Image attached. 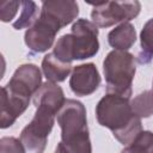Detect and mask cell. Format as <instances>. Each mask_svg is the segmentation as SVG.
I'll return each mask as SVG.
<instances>
[{"label": "cell", "instance_id": "1", "mask_svg": "<svg viewBox=\"0 0 153 153\" xmlns=\"http://www.w3.org/2000/svg\"><path fill=\"white\" fill-rule=\"evenodd\" d=\"M129 99L120 94L105 93L94 109L97 122L126 146L142 131L141 118L133 111Z\"/></svg>", "mask_w": 153, "mask_h": 153}, {"label": "cell", "instance_id": "2", "mask_svg": "<svg viewBox=\"0 0 153 153\" xmlns=\"http://www.w3.org/2000/svg\"><path fill=\"white\" fill-rule=\"evenodd\" d=\"M61 128V141L55 151L60 153H92L86 108L76 99H66L56 115Z\"/></svg>", "mask_w": 153, "mask_h": 153}, {"label": "cell", "instance_id": "3", "mask_svg": "<svg viewBox=\"0 0 153 153\" xmlns=\"http://www.w3.org/2000/svg\"><path fill=\"white\" fill-rule=\"evenodd\" d=\"M103 73L106 81V93L130 98L136 73V59L131 53L124 50L109 51L103 61Z\"/></svg>", "mask_w": 153, "mask_h": 153}, {"label": "cell", "instance_id": "4", "mask_svg": "<svg viewBox=\"0 0 153 153\" xmlns=\"http://www.w3.org/2000/svg\"><path fill=\"white\" fill-rule=\"evenodd\" d=\"M57 112L48 106L39 105L36 108L32 120L20 131V141L26 153H43L47 146L48 136L55 124Z\"/></svg>", "mask_w": 153, "mask_h": 153}, {"label": "cell", "instance_id": "5", "mask_svg": "<svg viewBox=\"0 0 153 153\" xmlns=\"http://www.w3.org/2000/svg\"><path fill=\"white\" fill-rule=\"evenodd\" d=\"M91 19L98 27H110L115 24L127 23L136 18L141 11V2L134 1H104L91 4Z\"/></svg>", "mask_w": 153, "mask_h": 153}, {"label": "cell", "instance_id": "6", "mask_svg": "<svg viewBox=\"0 0 153 153\" xmlns=\"http://www.w3.org/2000/svg\"><path fill=\"white\" fill-rule=\"evenodd\" d=\"M98 26L85 18L76 19L71 29L69 42L73 60H86L99 51Z\"/></svg>", "mask_w": 153, "mask_h": 153}, {"label": "cell", "instance_id": "7", "mask_svg": "<svg viewBox=\"0 0 153 153\" xmlns=\"http://www.w3.org/2000/svg\"><path fill=\"white\" fill-rule=\"evenodd\" d=\"M42 84V73L38 66L23 63L14 71L8 82L2 87L8 93L30 102L31 97L35 96Z\"/></svg>", "mask_w": 153, "mask_h": 153}, {"label": "cell", "instance_id": "8", "mask_svg": "<svg viewBox=\"0 0 153 153\" xmlns=\"http://www.w3.org/2000/svg\"><path fill=\"white\" fill-rule=\"evenodd\" d=\"M60 30L48 19L39 16L35 24L26 29L24 33V42L29 50L33 54L45 53L55 42L56 33Z\"/></svg>", "mask_w": 153, "mask_h": 153}, {"label": "cell", "instance_id": "9", "mask_svg": "<svg viewBox=\"0 0 153 153\" xmlns=\"http://www.w3.org/2000/svg\"><path fill=\"white\" fill-rule=\"evenodd\" d=\"M102 81L94 63H82L73 68L69 78V87L78 97H86L97 91Z\"/></svg>", "mask_w": 153, "mask_h": 153}, {"label": "cell", "instance_id": "10", "mask_svg": "<svg viewBox=\"0 0 153 153\" xmlns=\"http://www.w3.org/2000/svg\"><path fill=\"white\" fill-rule=\"evenodd\" d=\"M39 16L44 17L61 30L76 19L79 16V5L73 0L43 1Z\"/></svg>", "mask_w": 153, "mask_h": 153}, {"label": "cell", "instance_id": "11", "mask_svg": "<svg viewBox=\"0 0 153 153\" xmlns=\"http://www.w3.org/2000/svg\"><path fill=\"white\" fill-rule=\"evenodd\" d=\"M30 102L18 98L11 93H8L4 87L1 88V118L0 127L1 129H6L16 122V120L24 114L27 109Z\"/></svg>", "mask_w": 153, "mask_h": 153}, {"label": "cell", "instance_id": "12", "mask_svg": "<svg viewBox=\"0 0 153 153\" xmlns=\"http://www.w3.org/2000/svg\"><path fill=\"white\" fill-rule=\"evenodd\" d=\"M32 102L36 108L39 105H44L59 112L63 106L66 98L61 86H59L55 82L45 81L32 97Z\"/></svg>", "mask_w": 153, "mask_h": 153}, {"label": "cell", "instance_id": "13", "mask_svg": "<svg viewBox=\"0 0 153 153\" xmlns=\"http://www.w3.org/2000/svg\"><path fill=\"white\" fill-rule=\"evenodd\" d=\"M72 63L63 62L53 53H48L42 60V72L50 82H62L72 72Z\"/></svg>", "mask_w": 153, "mask_h": 153}, {"label": "cell", "instance_id": "14", "mask_svg": "<svg viewBox=\"0 0 153 153\" xmlns=\"http://www.w3.org/2000/svg\"><path fill=\"white\" fill-rule=\"evenodd\" d=\"M136 41V31L131 23H122L108 33V43L114 50L128 51Z\"/></svg>", "mask_w": 153, "mask_h": 153}, {"label": "cell", "instance_id": "15", "mask_svg": "<svg viewBox=\"0 0 153 153\" xmlns=\"http://www.w3.org/2000/svg\"><path fill=\"white\" fill-rule=\"evenodd\" d=\"M140 47L139 63L146 65L153 60V17L147 20L140 32Z\"/></svg>", "mask_w": 153, "mask_h": 153}, {"label": "cell", "instance_id": "16", "mask_svg": "<svg viewBox=\"0 0 153 153\" xmlns=\"http://www.w3.org/2000/svg\"><path fill=\"white\" fill-rule=\"evenodd\" d=\"M38 7L36 2L29 0V1H22V12L18 17V19L12 24L16 30H22L25 27H31L37 18L39 17L38 14Z\"/></svg>", "mask_w": 153, "mask_h": 153}, {"label": "cell", "instance_id": "17", "mask_svg": "<svg viewBox=\"0 0 153 153\" xmlns=\"http://www.w3.org/2000/svg\"><path fill=\"white\" fill-rule=\"evenodd\" d=\"M135 115L140 118H148L153 115V91H143L130 100Z\"/></svg>", "mask_w": 153, "mask_h": 153}, {"label": "cell", "instance_id": "18", "mask_svg": "<svg viewBox=\"0 0 153 153\" xmlns=\"http://www.w3.org/2000/svg\"><path fill=\"white\" fill-rule=\"evenodd\" d=\"M121 153H153V131L142 130Z\"/></svg>", "mask_w": 153, "mask_h": 153}, {"label": "cell", "instance_id": "19", "mask_svg": "<svg viewBox=\"0 0 153 153\" xmlns=\"http://www.w3.org/2000/svg\"><path fill=\"white\" fill-rule=\"evenodd\" d=\"M0 153H26V151L20 139L4 136L0 139Z\"/></svg>", "mask_w": 153, "mask_h": 153}, {"label": "cell", "instance_id": "20", "mask_svg": "<svg viewBox=\"0 0 153 153\" xmlns=\"http://www.w3.org/2000/svg\"><path fill=\"white\" fill-rule=\"evenodd\" d=\"M20 6H22V1H2L0 4V19H1V22H4V23L11 22L16 17Z\"/></svg>", "mask_w": 153, "mask_h": 153}, {"label": "cell", "instance_id": "21", "mask_svg": "<svg viewBox=\"0 0 153 153\" xmlns=\"http://www.w3.org/2000/svg\"><path fill=\"white\" fill-rule=\"evenodd\" d=\"M152 91H153V81H152Z\"/></svg>", "mask_w": 153, "mask_h": 153}, {"label": "cell", "instance_id": "22", "mask_svg": "<svg viewBox=\"0 0 153 153\" xmlns=\"http://www.w3.org/2000/svg\"><path fill=\"white\" fill-rule=\"evenodd\" d=\"M55 153H60V152H57V151H55Z\"/></svg>", "mask_w": 153, "mask_h": 153}]
</instances>
